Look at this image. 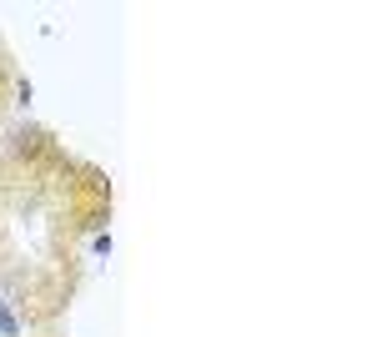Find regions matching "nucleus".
<instances>
[{"label":"nucleus","instance_id":"1","mask_svg":"<svg viewBox=\"0 0 377 337\" xmlns=\"http://www.w3.org/2000/svg\"><path fill=\"white\" fill-rule=\"evenodd\" d=\"M0 332H6V337H16V332H21V327H16V317L6 312V302H0Z\"/></svg>","mask_w":377,"mask_h":337}]
</instances>
